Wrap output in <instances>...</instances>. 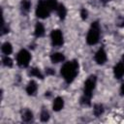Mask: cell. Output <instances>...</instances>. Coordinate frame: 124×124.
Returning <instances> with one entry per match:
<instances>
[{
	"label": "cell",
	"mask_w": 124,
	"mask_h": 124,
	"mask_svg": "<svg viewBox=\"0 0 124 124\" xmlns=\"http://www.w3.org/2000/svg\"><path fill=\"white\" fill-rule=\"evenodd\" d=\"M120 93H121V95L124 96V83H122V85L120 87Z\"/></svg>",
	"instance_id": "cell-25"
},
{
	"label": "cell",
	"mask_w": 124,
	"mask_h": 124,
	"mask_svg": "<svg viewBox=\"0 0 124 124\" xmlns=\"http://www.w3.org/2000/svg\"><path fill=\"white\" fill-rule=\"evenodd\" d=\"M32 118H33V113H32L31 110L26 109V110L22 113V120H23V121H25V122H29V121L32 120Z\"/></svg>",
	"instance_id": "cell-16"
},
{
	"label": "cell",
	"mask_w": 124,
	"mask_h": 124,
	"mask_svg": "<svg viewBox=\"0 0 124 124\" xmlns=\"http://www.w3.org/2000/svg\"><path fill=\"white\" fill-rule=\"evenodd\" d=\"M99 37H100V27H99V23L97 21L93 22L89 31H88V34H87V37H86V42L88 45H95L98 43L99 41Z\"/></svg>",
	"instance_id": "cell-2"
},
{
	"label": "cell",
	"mask_w": 124,
	"mask_h": 124,
	"mask_svg": "<svg viewBox=\"0 0 124 124\" xmlns=\"http://www.w3.org/2000/svg\"><path fill=\"white\" fill-rule=\"evenodd\" d=\"M64 107V101L61 97H56L53 101V105H52V108L55 111H59L63 108Z\"/></svg>",
	"instance_id": "cell-9"
},
{
	"label": "cell",
	"mask_w": 124,
	"mask_h": 124,
	"mask_svg": "<svg viewBox=\"0 0 124 124\" xmlns=\"http://www.w3.org/2000/svg\"><path fill=\"white\" fill-rule=\"evenodd\" d=\"M122 63H124V54L122 55Z\"/></svg>",
	"instance_id": "cell-27"
},
{
	"label": "cell",
	"mask_w": 124,
	"mask_h": 124,
	"mask_svg": "<svg viewBox=\"0 0 124 124\" xmlns=\"http://www.w3.org/2000/svg\"><path fill=\"white\" fill-rule=\"evenodd\" d=\"M80 103L82 104V105H86V106H89L90 105V98H88V97H86V96H82L81 97V99H80Z\"/></svg>",
	"instance_id": "cell-22"
},
{
	"label": "cell",
	"mask_w": 124,
	"mask_h": 124,
	"mask_svg": "<svg viewBox=\"0 0 124 124\" xmlns=\"http://www.w3.org/2000/svg\"><path fill=\"white\" fill-rule=\"evenodd\" d=\"M45 34V27L42 23L38 22L35 26V36L36 37H42Z\"/></svg>",
	"instance_id": "cell-12"
},
{
	"label": "cell",
	"mask_w": 124,
	"mask_h": 124,
	"mask_svg": "<svg viewBox=\"0 0 124 124\" xmlns=\"http://www.w3.org/2000/svg\"><path fill=\"white\" fill-rule=\"evenodd\" d=\"M106 60H107V53L104 50V48H100L95 54V61L99 65H102L106 62Z\"/></svg>",
	"instance_id": "cell-7"
},
{
	"label": "cell",
	"mask_w": 124,
	"mask_h": 124,
	"mask_svg": "<svg viewBox=\"0 0 124 124\" xmlns=\"http://www.w3.org/2000/svg\"><path fill=\"white\" fill-rule=\"evenodd\" d=\"M64 55L62 54V53H60V52H54V53H52L51 55H50V60H51V62L52 63H60V62H62V61H64Z\"/></svg>",
	"instance_id": "cell-11"
},
{
	"label": "cell",
	"mask_w": 124,
	"mask_h": 124,
	"mask_svg": "<svg viewBox=\"0 0 124 124\" xmlns=\"http://www.w3.org/2000/svg\"><path fill=\"white\" fill-rule=\"evenodd\" d=\"M80 16H81L82 19H86L87 18V11L85 9H82L80 11Z\"/></svg>",
	"instance_id": "cell-23"
},
{
	"label": "cell",
	"mask_w": 124,
	"mask_h": 124,
	"mask_svg": "<svg viewBox=\"0 0 124 124\" xmlns=\"http://www.w3.org/2000/svg\"><path fill=\"white\" fill-rule=\"evenodd\" d=\"M2 61H3V64L6 67H12L13 66V61H12V59L10 57H8V55H6L5 57H3Z\"/></svg>",
	"instance_id": "cell-21"
},
{
	"label": "cell",
	"mask_w": 124,
	"mask_h": 124,
	"mask_svg": "<svg viewBox=\"0 0 124 124\" xmlns=\"http://www.w3.org/2000/svg\"><path fill=\"white\" fill-rule=\"evenodd\" d=\"M101 1H102V2L104 3V4H106V3H107V2H108L109 0H101Z\"/></svg>",
	"instance_id": "cell-26"
},
{
	"label": "cell",
	"mask_w": 124,
	"mask_h": 124,
	"mask_svg": "<svg viewBox=\"0 0 124 124\" xmlns=\"http://www.w3.org/2000/svg\"><path fill=\"white\" fill-rule=\"evenodd\" d=\"M78 71V61L73 60V61L66 62L62 66V68H61V75L64 78V79L66 80V82L70 83L77 77Z\"/></svg>",
	"instance_id": "cell-1"
},
{
	"label": "cell",
	"mask_w": 124,
	"mask_h": 124,
	"mask_svg": "<svg viewBox=\"0 0 124 124\" xmlns=\"http://www.w3.org/2000/svg\"><path fill=\"white\" fill-rule=\"evenodd\" d=\"M46 3L47 5L48 9L50 10V12L53 11V10H56L57 7H58V4H57V1L56 0H46Z\"/></svg>",
	"instance_id": "cell-17"
},
{
	"label": "cell",
	"mask_w": 124,
	"mask_h": 124,
	"mask_svg": "<svg viewBox=\"0 0 124 124\" xmlns=\"http://www.w3.org/2000/svg\"><path fill=\"white\" fill-rule=\"evenodd\" d=\"M1 50H2V52H3L5 55H9V54H11L12 51H13V46H12V45H11L10 43L6 42V43H4V44L2 45Z\"/></svg>",
	"instance_id": "cell-13"
},
{
	"label": "cell",
	"mask_w": 124,
	"mask_h": 124,
	"mask_svg": "<svg viewBox=\"0 0 124 124\" xmlns=\"http://www.w3.org/2000/svg\"><path fill=\"white\" fill-rule=\"evenodd\" d=\"M56 11H57L58 16H59L61 19H64L65 16H66V14H67V10H66L65 6L62 5V4H59L58 7H57V9H56Z\"/></svg>",
	"instance_id": "cell-14"
},
{
	"label": "cell",
	"mask_w": 124,
	"mask_h": 124,
	"mask_svg": "<svg viewBox=\"0 0 124 124\" xmlns=\"http://www.w3.org/2000/svg\"><path fill=\"white\" fill-rule=\"evenodd\" d=\"M49 14H50V10L48 9L46 1H40L39 4L37 5V9H36L37 16L40 18H46L49 16Z\"/></svg>",
	"instance_id": "cell-5"
},
{
	"label": "cell",
	"mask_w": 124,
	"mask_h": 124,
	"mask_svg": "<svg viewBox=\"0 0 124 124\" xmlns=\"http://www.w3.org/2000/svg\"><path fill=\"white\" fill-rule=\"evenodd\" d=\"M21 7L25 11H29L31 8V2L29 0H22L21 1Z\"/></svg>",
	"instance_id": "cell-20"
},
{
	"label": "cell",
	"mask_w": 124,
	"mask_h": 124,
	"mask_svg": "<svg viewBox=\"0 0 124 124\" xmlns=\"http://www.w3.org/2000/svg\"><path fill=\"white\" fill-rule=\"evenodd\" d=\"M40 119H41V121H43V122L48 121V119H49V114H48V112H47L46 110H43V111L41 112Z\"/></svg>",
	"instance_id": "cell-19"
},
{
	"label": "cell",
	"mask_w": 124,
	"mask_h": 124,
	"mask_svg": "<svg viewBox=\"0 0 124 124\" xmlns=\"http://www.w3.org/2000/svg\"><path fill=\"white\" fill-rule=\"evenodd\" d=\"M37 88H38V85L37 83L34 81V80H31L29 81V83L27 84V87H26V92L28 95H34L37 91Z\"/></svg>",
	"instance_id": "cell-10"
},
{
	"label": "cell",
	"mask_w": 124,
	"mask_h": 124,
	"mask_svg": "<svg viewBox=\"0 0 124 124\" xmlns=\"http://www.w3.org/2000/svg\"><path fill=\"white\" fill-rule=\"evenodd\" d=\"M95 85H96V77L95 76H90L84 83V90H83L84 93H83V95L91 99L92 91L94 90Z\"/></svg>",
	"instance_id": "cell-3"
},
{
	"label": "cell",
	"mask_w": 124,
	"mask_h": 124,
	"mask_svg": "<svg viewBox=\"0 0 124 124\" xmlns=\"http://www.w3.org/2000/svg\"><path fill=\"white\" fill-rule=\"evenodd\" d=\"M93 112H94V115L95 116H101L104 112V108L101 104H97L94 106V108H93Z\"/></svg>",
	"instance_id": "cell-15"
},
{
	"label": "cell",
	"mask_w": 124,
	"mask_h": 124,
	"mask_svg": "<svg viewBox=\"0 0 124 124\" xmlns=\"http://www.w3.org/2000/svg\"><path fill=\"white\" fill-rule=\"evenodd\" d=\"M46 75H54L55 74L54 70H52V69H46Z\"/></svg>",
	"instance_id": "cell-24"
},
{
	"label": "cell",
	"mask_w": 124,
	"mask_h": 124,
	"mask_svg": "<svg viewBox=\"0 0 124 124\" xmlns=\"http://www.w3.org/2000/svg\"><path fill=\"white\" fill-rule=\"evenodd\" d=\"M29 75H31V76H33V77H37V78H43L42 73H41L40 70L37 69V68H32L31 71L29 72Z\"/></svg>",
	"instance_id": "cell-18"
},
{
	"label": "cell",
	"mask_w": 124,
	"mask_h": 124,
	"mask_svg": "<svg viewBox=\"0 0 124 124\" xmlns=\"http://www.w3.org/2000/svg\"><path fill=\"white\" fill-rule=\"evenodd\" d=\"M113 74L116 78H118V79L121 78L124 76V63L120 62V63L116 64L113 69Z\"/></svg>",
	"instance_id": "cell-8"
},
{
	"label": "cell",
	"mask_w": 124,
	"mask_h": 124,
	"mask_svg": "<svg viewBox=\"0 0 124 124\" xmlns=\"http://www.w3.org/2000/svg\"><path fill=\"white\" fill-rule=\"evenodd\" d=\"M50 38H51V42L54 46H60L63 45V35L60 30H57V29L52 30V32L50 34Z\"/></svg>",
	"instance_id": "cell-6"
},
{
	"label": "cell",
	"mask_w": 124,
	"mask_h": 124,
	"mask_svg": "<svg viewBox=\"0 0 124 124\" xmlns=\"http://www.w3.org/2000/svg\"><path fill=\"white\" fill-rule=\"evenodd\" d=\"M30 59H31L30 53H29L26 49H21V50L18 52L17 56H16L17 64H18L20 67H27V66L29 65Z\"/></svg>",
	"instance_id": "cell-4"
}]
</instances>
